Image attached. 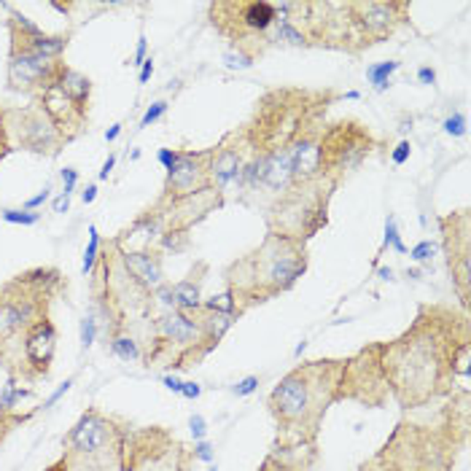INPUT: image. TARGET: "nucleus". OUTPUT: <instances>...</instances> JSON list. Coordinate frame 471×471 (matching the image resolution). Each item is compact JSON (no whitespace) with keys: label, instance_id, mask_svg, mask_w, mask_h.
Returning <instances> with one entry per match:
<instances>
[{"label":"nucleus","instance_id":"nucleus-1","mask_svg":"<svg viewBox=\"0 0 471 471\" xmlns=\"http://www.w3.org/2000/svg\"><path fill=\"white\" fill-rule=\"evenodd\" d=\"M468 356L471 326L466 312L450 304H420L409 329L383 343L391 396L404 412L452 396L458 377H468Z\"/></svg>","mask_w":471,"mask_h":471},{"label":"nucleus","instance_id":"nucleus-2","mask_svg":"<svg viewBox=\"0 0 471 471\" xmlns=\"http://www.w3.org/2000/svg\"><path fill=\"white\" fill-rule=\"evenodd\" d=\"M468 439V391L450 396L431 420L401 417L385 444L359 471H452Z\"/></svg>","mask_w":471,"mask_h":471},{"label":"nucleus","instance_id":"nucleus-3","mask_svg":"<svg viewBox=\"0 0 471 471\" xmlns=\"http://www.w3.org/2000/svg\"><path fill=\"white\" fill-rule=\"evenodd\" d=\"M343 95L337 89L277 87L267 89L245 124H240L253 156H272L293 148L304 137H318L326 116Z\"/></svg>","mask_w":471,"mask_h":471},{"label":"nucleus","instance_id":"nucleus-4","mask_svg":"<svg viewBox=\"0 0 471 471\" xmlns=\"http://www.w3.org/2000/svg\"><path fill=\"white\" fill-rule=\"evenodd\" d=\"M345 359H316L293 367L269 393L267 407L277 423L275 444L318 442L329 407L337 404V388Z\"/></svg>","mask_w":471,"mask_h":471},{"label":"nucleus","instance_id":"nucleus-5","mask_svg":"<svg viewBox=\"0 0 471 471\" xmlns=\"http://www.w3.org/2000/svg\"><path fill=\"white\" fill-rule=\"evenodd\" d=\"M310 267L307 243L283 235H264L259 248L235 259L227 272V293L235 304V316H245L248 310L291 291Z\"/></svg>","mask_w":471,"mask_h":471},{"label":"nucleus","instance_id":"nucleus-6","mask_svg":"<svg viewBox=\"0 0 471 471\" xmlns=\"http://www.w3.org/2000/svg\"><path fill=\"white\" fill-rule=\"evenodd\" d=\"M335 186L324 176L296 178L275 200H269L259 213L269 235H283L291 240H312L329 227V205Z\"/></svg>","mask_w":471,"mask_h":471},{"label":"nucleus","instance_id":"nucleus-7","mask_svg":"<svg viewBox=\"0 0 471 471\" xmlns=\"http://www.w3.org/2000/svg\"><path fill=\"white\" fill-rule=\"evenodd\" d=\"M129 431L132 426L124 417L89 407L65 434L60 463L65 471H124Z\"/></svg>","mask_w":471,"mask_h":471},{"label":"nucleus","instance_id":"nucleus-8","mask_svg":"<svg viewBox=\"0 0 471 471\" xmlns=\"http://www.w3.org/2000/svg\"><path fill=\"white\" fill-rule=\"evenodd\" d=\"M62 291V272L54 267L28 269L0 285V351H14L22 335L49 316L52 299ZM0 356V359H4Z\"/></svg>","mask_w":471,"mask_h":471},{"label":"nucleus","instance_id":"nucleus-9","mask_svg":"<svg viewBox=\"0 0 471 471\" xmlns=\"http://www.w3.org/2000/svg\"><path fill=\"white\" fill-rule=\"evenodd\" d=\"M216 345L205 337L202 326L184 310H162L148 318V343L143 353L145 367H165L186 372L200 367Z\"/></svg>","mask_w":471,"mask_h":471},{"label":"nucleus","instance_id":"nucleus-10","mask_svg":"<svg viewBox=\"0 0 471 471\" xmlns=\"http://www.w3.org/2000/svg\"><path fill=\"white\" fill-rule=\"evenodd\" d=\"M275 9L302 33L307 49H332L351 57L367 52V44L351 20L348 0H293V4H275Z\"/></svg>","mask_w":471,"mask_h":471},{"label":"nucleus","instance_id":"nucleus-11","mask_svg":"<svg viewBox=\"0 0 471 471\" xmlns=\"http://www.w3.org/2000/svg\"><path fill=\"white\" fill-rule=\"evenodd\" d=\"M213 30L248 62H256L272 49V25L277 9L269 0H216L208 6Z\"/></svg>","mask_w":471,"mask_h":471},{"label":"nucleus","instance_id":"nucleus-12","mask_svg":"<svg viewBox=\"0 0 471 471\" xmlns=\"http://www.w3.org/2000/svg\"><path fill=\"white\" fill-rule=\"evenodd\" d=\"M377 148L380 140L367 121L353 116L337 119L326 124L318 137V176L340 189L364 168Z\"/></svg>","mask_w":471,"mask_h":471},{"label":"nucleus","instance_id":"nucleus-13","mask_svg":"<svg viewBox=\"0 0 471 471\" xmlns=\"http://www.w3.org/2000/svg\"><path fill=\"white\" fill-rule=\"evenodd\" d=\"M194 452L170 428H132L124 447V471H194Z\"/></svg>","mask_w":471,"mask_h":471},{"label":"nucleus","instance_id":"nucleus-14","mask_svg":"<svg viewBox=\"0 0 471 471\" xmlns=\"http://www.w3.org/2000/svg\"><path fill=\"white\" fill-rule=\"evenodd\" d=\"M391 399V385L383 369V343H369L345 359V369L337 388V401H353L369 409L385 407Z\"/></svg>","mask_w":471,"mask_h":471},{"label":"nucleus","instance_id":"nucleus-15","mask_svg":"<svg viewBox=\"0 0 471 471\" xmlns=\"http://www.w3.org/2000/svg\"><path fill=\"white\" fill-rule=\"evenodd\" d=\"M6 129L12 151H28L54 160L62 153L68 140L46 116V111L33 100L30 105H12L6 108Z\"/></svg>","mask_w":471,"mask_h":471},{"label":"nucleus","instance_id":"nucleus-16","mask_svg":"<svg viewBox=\"0 0 471 471\" xmlns=\"http://www.w3.org/2000/svg\"><path fill=\"white\" fill-rule=\"evenodd\" d=\"M442 232V251L447 259V272L452 277V288L460 302V312H466L471 299V213L468 208L444 213L436 219Z\"/></svg>","mask_w":471,"mask_h":471},{"label":"nucleus","instance_id":"nucleus-17","mask_svg":"<svg viewBox=\"0 0 471 471\" xmlns=\"http://www.w3.org/2000/svg\"><path fill=\"white\" fill-rule=\"evenodd\" d=\"M54 353H57V326L46 316V318L36 321L22 335L20 345L0 359V364L9 367L12 377H22L28 383H36V380H44L52 372Z\"/></svg>","mask_w":471,"mask_h":471},{"label":"nucleus","instance_id":"nucleus-18","mask_svg":"<svg viewBox=\"0 0 471 471\" xmlns=\"http://www.w3.org/2000/svg\"><path fill=\"white\" fill-rule=\"evenodd\" d=\"M348 12L369 49L393 38L404 25H409L412 6L407 0H348Z\"/></svg>","mask_w":471,"mask_h":471},{"label":"nucleus","instance_id":"nucleus-19","mask_svg":"<svg viewBox=\"0 0 471 471\" xmlns=\"http://www.w3.org/2000/svg\"><path fill=\"white\" fill-rule=\"evenodd\" d=\"M65 60L33 54V52H14L9 49V68H6V84L12 92L38 97L60 73Z\"/></svg>","mask_w":471,"mask_h":471},{"label":"nucleus","instance_id":"nucleus-20","mask_svg":"<svg viewBox=\"0 0 471 471\" xmlns=\"http://www.w3.org/2000/svg\"><path fill=\"white\" fill-rule=\"evenodd\" d=\"M211 156L213 148H186L173 170H168L160 200H181L213 186L211 178Z\"/></svg>","mask_w":471,"mask_h":471},{"label":"nucleus","instance_id":"nucleus-21","mask_svg":"<svg viewBox=\"0 0 471 471\" xmlns=\"http://www.w3.org/2000/svg\"><path fill=\"white\" fill-rule=\"evenodd\" d=\"M156 205L165 213V232H192L197 224H202L211 213L221 211L227 205V194L219 192L216 186L181 197V200H160L156 197Z\"/></svg>","mask_w":471,"mask_h":471},{"label":"nucleus","instance_id":"nucleus-22","mask_svg":"<svg viewBox=\"0 0 471 471\" xmlns=\"http://www.w3.org/2000/svg\"><path fill=\"white\" fill-rule=\"evenodd\" d=\"M9 12V20H6V28H9V49L14 52H33V54H44V57H54V60H65V52H68V44H70V33H44L30 17H25L22 12L6 6Z\"/></svg>","mask_w":471,"mask_h":471},{"label":"nucleus","instance_id":"nucleus-23","mask_svg":"<svg viewBox=\"0 0 471 471\" xmlns=\"http://www.w3.org/2000/svg\"><path fill=\"white\" fill-rule=\"evenodd\" d=\"M251 160V145L243 135L240 127L229 129L216 145H213V156H211V178H213V186L219 192L227 194L229 186H237L245 165Z\"/></svg>","mask_w":471,"mask_h":471},{"label":"nucleus","instance_id":"nucleus-24","mask_svg":"<svg viewBox=\"0 0 471 471\" xmlns=\"http://www.w3.org/2000/svg\"><path fill=\"white\" fill-rule=\"evenodd\" d=\"M44 111L46 116L54 121V127L62 132V137L68 143H73L76 137H81L87 132V121H89V108L78 105L70 95L62 92V87L57 84V78L38 95L33 97Z\"/></svg>","mask_w":471,"mask_h":471},{"label":"nucleus","instance_id":"nucleus-25","mask_svg":"<svg viewBox=\"0 0 471 471\" xmlns=\"http://www.w3.org/2000/svg\"><path fill=\"white\" fill-rule=\"evenodd\" d=\"M321 458L318 442L312 444H272L259 471H312Z\"/></svg>","mask_w":471,"mask_h":471},{"label":"nucleus","instance_id":"nucleus-26","mask_svg":"<svg viewBox=\"0 0 471 471\" xmlns=\"http://www.w3.org/2000/svg\"><path fill=\"white\" fill-rule=\"evenodd\" d=\"M121 261L129 269V275L137 283H143L148 291H156L165 283V253L156 245L137 248V251H121Z\"/></svg>","mask_w":471,"mask_h":471},{"label":"nucleus","instance_id":"nucleus-27","mask_svg":"<svg viewBox=\"0 0 471 471\" xmlns=\"http://www.w3.org/2000/svg\"><path fill=\"white\" fill-rule=\"evenodd\" d=\"M208 275V261H194L186 277L173 283V296H176V310L192 312L202 304V283Z\"/></svg>","mask_w":471,"mask_h":471},{"label":"nucleus","instance_id":"nucleus-28","mask_svg":"<svg viewBox=\"0 0 471 471\" xmlns=\"http://www.w3.org/2000/svg\"><path fill=\"white\" fill-rule=\"evenodd\" d=\"M189 316L202 326V332H205V337L219 348V343L227 337V332L232 329V324H235V318L232 316H224V312H216V310H208V307H197V310H192Z\"/></svg>","mask_w":471,"mask_h":471},{"label":"nucleus","instance_id":"nucleus-29","mask_svg":"<svg viewBox=\"0 0 471 471\" xmlns=\"http://www.w3.org/2000/svg\"><path fill=\"white\" fill-rule=\"evenodd\" d=\"M57 84H60L62 92L70 95L78 105L89 108V103H92V81H89V76H84L81 70H76V68H70V65L65 62V65L60 68V73H57Z\"/></svg>","mask_w":471,"mask_h":471},{"label":"nucleus","instance_id":"nucleus-30","mask_svg":"<svg viewBox=\"0 0 471 471\" xmlns=\"http://www.w3.org/2000/svg\"><path fill=\"white\" fill-rule=\"evenodd\" d=\"M108 345H111V353L119 356L121 361H143L140 343L135 340L132 332H119L113 337H108Z\"/></svg>","mask_w":471,"mask_h":471},{"label":"nucleus","instance_id":"nucleus-31","mask_svg":"<svg viewBox=\"0 0 471 471\" xmlns=\"http://www.w3.org/2000/svg\"><path fill=\"white\" fill-rule=\"evenodd\" d=\"M399 70V62L396 60H388V62H377V65H369L367 68V78L369 84L377 89V92H385L391 87V76Z\"/></svg>","mask_w":471,"mask_h":471},{"label":"nucleus","instance_id":"nucleus-32","mask_svg":"<svg viewBox=\"0 0 471 471\" xmlns=\"http://www.w3.org/2000/svg\"><path fill=\"white\" fill-rule=\"evenodd\" d=\"M28 396H33V388H22V385H17V377H12L4 385V391H0V409H4V412H14V407L22 399H28Z\"/></svg>","mask_w":471,"mask_h":471},{"label":"nucleus","instance_id":"nucleus-33","mask_svg":"<svg viewBox=\"0 0 471 471\" xmlns=\"http://www.w3.org/2000/svg\"><path fill=\"white\" fill-rule=\"evenodd\" d=\"M100 251H103V240H100L97 227L92 224V227H89V243H87V251H84V261H81L84 277L92 275V269H95V264H97V259H100Z\"/></svg>","mask_w":471,"mask_h":471},{"label":"nucleus","instance_id":"nucleus-34","mask_svg":"<svg viewBox=\"0 0 471 471\" xmlns=\"http://www.w3.org/2000/svg\"><path fill=\"white\" fill-rule=\"evenodd\" d=\"M189 245H192V235H186V232H165L160 237V243H156V248H160L162 253L165 251L184 253V251H189Z\"/></svg>","mask_w":471,"mask_h":471},{"label":"nucleus","instance_id":"nucleus-35","mask_svg":"<svg viewBox=\"0 0 471 471\" xmlns=\"http://www.w3.org/2000/svg\"><path fill=\"white\" fill-rule=\"evenodd\" d=\"M0 219H4L6 224H17V227H36L41 221V213L38 211H14V208H6L0 211Z\"/></svg>","mask_w":471,"mask_h":471},{"label":"nucleus","instance_id":"nucleus-36","mask_svg":"<svg viewBox=\"0 0 471 471\" xmlns=\"http://www.w3.org/2000/svg\"><path fill=\"white\" fill-rule=\"evenodd\" d=\"M383 248H393L396 253H404L407 248H404V243H401V237H399V229H396V219L393 216H388V221H385V237H383Z\"/></svg>","mask_w":471,"mask_h":471},{"label":"nucleus","instance_id":"nucleus-37","mask_svg":"<svg viewBox=\"0 0 471 471\" xmlns=\"http://www.w3.org/2000/svg\"><path fill=\"white\" fill-rule=\"evenodd\" d=\"M168 108H170L168 100H156V103H151V105L145 108L143 119H140V127H151V124H156V121H160V119L168 113Z\"/></svg>","mask_w":471,"mask_h":471},{"label":"nucleus","instance_id":"nucleus-38","mask_svg":"<svg viewBox=\"0 0 471 471\" xmlns=\"http://www.w3.org/2000/svg\"><path fill=\"white\" fill-rule=\"evenodd\" d=\"M436 243H431V240H423V243H417L412 251H409V259L412 261H417V264H428L434 256H436Z\"/></svg>","mask_w":471,"mask_h":471},{"label":"nucleus","instance_id":"nucleus-39","mask_svg":"<svg viewBox=\"0 0 471 471\" xmlns=\"http://www.w3.org/2000/svg\"><path fill=\"white\" fill-rule=\"evenodd\" d=\"M28 417H30V415H17V412H4V409H0V442L9 436V431H12L14 426L25 423Z\"/></svg>","mask_w":471,"mask_h":471},{"label":"nucleus","instance_id":"nucleus-40","mask_svg":"<svg viewBox=\"0 0 471 471\" xmlns=\"http://www.w3.org/2000/svg\"><path fill=\"white\" fill-rule=\"evenodd\" d=\"M95 337H97V318L95 316H84V321H81V345H84V351L92 348Z\"/></svg>","mask_w":471,"mask_h":471},{"label":"nucleus","instance_id":"nucleus-41","mask_svg":"<svg viewBox=\"0 0 471 471\" xmlns=\"http://www.w3.org/2000/svg\"><path fill=\"white\" fill-rule=\"evenodd\" d=\"M12 153V143H9V129H6V108L0 105V162Z\"/></svg>","mask_w":471,"mask_h":471},{"label":"nucleus","instance_id":"nucleus-42","mask_svg":"<svg viewBox=\"0 0 471 471\" xmlns=\"http://www.w3.org/2000/svg\"><path fill=\"white\" fill-rule=\"evenodd\" d=\"M444 132L452 135V137L466 135V116H463V113H452V116H447V119H444Z\"/></svg>","mask_w":471,"mask_h":471},{"label":"nucleus","instance_id":"nucleus-43","mask_svg":"<svg viewBox=\"0 0 471 471\" xmlns=\"http://www.w3.org/2000/svg\"><path fill=\"white\" fill-rule=\"evenodd\" d=\"M156 160H160V165L165 170H173L181 160V151L178 148H160V153H156Z\"/></svg>","mask_w":471,"mask_h":471},{"label":"nucleus","instance_id":"nucleus-44","mask_svg":"<svg viewBox=\"0 0 471 471\" xmlns=\"http://www.w3.org/2000/svg\"><path fill=\"white\" fill-rule=\"evenodd\" d=\"M60 178H62V194H73L76 192V184H78V173H76V168H65L62 173H60Z\"/></svg>","mask_w":471,"mask_h":471},{"label":"nucleus","instance_id":"nucleus-45","mask_svg":"<svg viewBox=\"0 0 471 471\" xmlns=\"http://www.w3.org/2000/svg\"><path fill=\"white\" fill-rule=\"evenodd\" d=\"M49 197H52V186H44L36 197H30V200H25V205H22V211H38L41 205H46L49 202Z\"/></svg>","mask_w":471,"mask_h":471},{"label":"nucleus","instance_id":"nucleus-46","mask_svg":"<svg viewBox=\"0 0 471 471\" xmlns=\"http://www.w3.org/2000/svg\"><path fill=\"white\" fill-rule=\"evenodd\" d=\"M189 428H192L194 442H202V439H205V434H208V423H205V417H202V415H192Z\"/></svg>","mask_w":471,"mask_h":471},{"label":"nucleus","instance_id":"nucleus-47","mask_svg":"<svg viewBox=\"0 0 471 471\" xmlns=\"http://www.w3.org/2000/svg\"><path fill=\"white\" fill-rule=\"evenodd\" d=\"M192 452H194V460H202V463H211L213 460V447H211V442H194V447H192Z\"/></svg>","mask_w":471,"mask_h":471},{"label":"nucleus","instance_id":"nucleus-48","mask_svg":"<svg viewBox=\"0 0 471 471\" xmlns=\"http://www.w3.org/2000/svg\"><path fill=\"white\" fill-rule=\"evenodd\" d=\"M409 153H412V145H409V140H401V143L393 148V153H391L393 165H404V162L409 160Z\"/></svg>","mask_w":471,"mask_h":471},{"label":"nucleus","instance_id":"nucleus-49","mask_svg":"<svg viewBox=\"0 0 471 471\" xmlns=\"http://www.w3.org/2000/svg\"><path fill=\"white\" fill-rule=\"evenodd\" d=\"M259 388V377H245V380H240L237 385H235V396H251L253 391Z\"/></svg>","mask_w":471,"mask_h":471},{"label":"nucleus","instance_id":"nucleus-50","mask_svg":"<svg viewBox=\"0 0 471 471\" xmlns=\"http://www.w3.org/2000/svg\"><path fill=\"white\" fill-rule=\"evenodd\" d=\"M148 41H145V36H140L137 38V49H135V54H132V62L129 65H143L145 60H148Z\"/></svg>","mask_w":471,"mask_h":471},{"label":"nucleus","instance_id":"nucleus-51","mask_svg":"<svg viewBox=\"0 0 471 471\" xmlns=\"http://www.w3.org/2000/svg\"><path fill=\"white\" fill-rule=\"evenodd\" d=\"M70 385H73V380L68 377V380H65V383H62V385H60V388H57V391H54V393H52V396H49V399L44 401V409L54 407V404H57V401H60V399H62V396H65V393L70 391Z\"/></svg>","mask_w":471,"mask_h":471},{"label":"nucleus","instance_id":"nucleus-52","mask_svg":"<svg viewBox=\"0 0 471 471\" xmlns=\"http://www.w3.org/2000/svg\"><path fill=\"white\" fill-rule=\"evenodd\" d=\"M417 81H420V84H426V87H434V84H436V70H434V68H428V65H426V68H420V70H417Z\"/></svg>","mask_w":471,"mask_h":471},{"label":"nucleus","instance_id":"nucleus-53","mask_svg":"<svg viewBox=\"0 0 471 471\" xmlns=\"http://www.w3.org/2000/svg\"><path fill=\"white\" fill-rule=\"evenodd\" d=\"M113 168H116V153H111L108 160L103 162V168H100V176H97V178H100V181H108V176L113 173Z\"/></svg>","mask_w":471,"mask_h":471},{"label":"nucleus","instance_id":"nucleus-54","mask_svg":"<svg viewBox=\"0 0 471 471\" xmlns=\"http://www.w3.org/2000/svg\"><path fill=\"white\" fill-rule=\"evenodd\" d=\"M151 76H153V60L148 57V60L140 65V76H137V81H140V84H148V81H151Z\"/></svg>","mask_w":471,"mask_h":471},{"label":"nucleus","instance_id":"nucleus-55","mask_svg":"<svg viewBox=\"0 0 471 471\" xmlns=\"http://www.w3.org/2000/svg\"><path fill=\"white\" fill-rule=\"evenodd\" d=\"M224 60H227V65H229V68H251V65H253V62H248V60H245V57H240V54H227Z\"/></svg>","mask_w":471,"mask_h":471},{"label":"nucleus","instance_id":"nucleus-56","mask_svg":"<svg viewBox=\"0 0 471 471\" xmlns=\"http://www.w3.org/2000/svg\"><path fill=\"white\" fill-rule=\"evenodd\" d=\"M52 208H54V213H68V211H70V197H68V194H60V197L52 202Z\"/></svg>","mask_w":471,"mask_h":471},{"label":"nucleus","instance_id":"nucleus-57","mask_svg":"<svg viewBox=\"0 0 471 471\" xmlns=\"http://www.w3.org/2000/svg\"><path fill=\"white\" fill-rule=\"evenodd\" d=\"M200 393H202V388L197 383H184V388H181V396H186V399H200Z\"/></svg>","mask_w":471,"mask_h":471},{"label":"nucleus","instance_id":"nucleus-58","mask_svg":"<svg viewBox=\"0 0 471 471\" xmlns=\"http://www.w3.org/2000/svg\"><path fill=\"white\" fill-rule=\"evenodd\" d=\"M95 197H97V184H89V186L81 192V200H84V205H92Z\"/></svg>","mask_w":471,"mask_h":471},{"label":"nucleus","instance_id":"nucleus-59","mask_svg":"<svg viewBox=\"0 0 471 471\" xmlns=\"http://www.w3.org/2000/svg\"><path fill=\"white\" fill-rule=\"evenodd\" d=\"M162 383H165V385H168V388H170L173 393H181V388H184V383H181L178 377H173V375H168V377H165Z\"/></svg>","mask_w":471,"mask_h":471},{"label":"nucleus","instance_id":"nucleus-60","mask_svg":"<svg viewBox=\"0 0 471 471\" xmlns=\"http://www.w3.org/2000/svg\"><path fill=\"white\" fill-rule=\"evenodd\" d=\"M121 127H124L121 121H119V124H113V127H111V129L105 132V140H108V143H113V140H116V137L121 135Z\"/></svg>","mask_w":471,"mask_h":471},{"label":"nucleus","instance_id":"nucleus-61","mask_svg":"<svg viewBox=\"0 0 471 471\" xmlns=\"http://www.w3.org/2000/svg\"><path fill=\"white\" fill-rule=\"evenodd\" d=\"M377 275H380L383 280H393V269H391V267H380Z\"/></svg>","mask_w":471,"mask_h":471},{"label":"nucleus","instance_id":"nucleus-62","mask_svg":"<svg viewBox=\"0 0 471 471\" xmlns=\"http://www.w3.org/2000/svg\"><path fill=\"white\" fill-rule=\"evenodd\" d=\"M46 471H65V466H62V463L57 460V463H52V466H49Z\"/></svg>","mask_w":471,"mask_h":471},{"label":"nucleus","instance_id":"nucleus-63","mask_svg":"<svg viewBox=\"0 0 471 471\" xmlns=\"http://www.w3.org/2000/svg\"><path fill=\"white\" fill-rule=\"evenodd\" d=\"M208 471H219V468H216V466H211V468H208Z\"/></svg>","mask_w":471,"mask_h":471}]
</instances>
